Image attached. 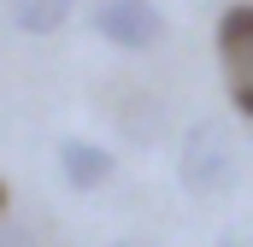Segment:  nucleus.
<instances>
[{
    "instance_id": "obj_5",
    "label": "nucleus",
    "mask_w": 253,
    "mask_h": 247,
    "mask_svg": "<svg viewBox=\"0 0 253 247\" xmlns=\"http://www.w3.org/2000/svg\"><path fill=\"white\" fill-rule=\"evenodd\" d=\"M71 12H77V0H12V24L24 36H53L71 24Z\"/></svg>"
},
{
    "instance_id": "obj_3",
    "label": "nucleus",
    "mask_w": 253,
    "mask_h": 247,
    "mask_svg": "<svg viewBox=\"0 0 253 247\" xmlns=\"http://www.w3.org/2000/svg\"><path fill=\"white\" fill-rule=\"evenodd\" d=\"M94 30L112 47H124V53H147L165 36V12L153 0H100L94 6Z\"/></svg>"
},
{
    "instance_id": "obj_4",
    "label": "nucleus",
    "mask_w": 253,
    "mask_h": 247,
    "mask_svg": "<svg viewBox=\"0 0 253 247\" xmlns=\"http://www.w3.org/2000/svg\"><path fill=\"white\" fill-rule=\"evenodd\" d=\"M59 177L71 188H100L112 177V153L94 147V141H83V135H65L59 141Z\"/></svg>"
},
{
    "instance_id": "obj_6",
    "label": "nucleus",
    "mask_w": 253,
    "mask_h": 247,
    "mask_svg": "<svg viewBox=\"0 0 253 247\" xmlns=\"http://www.w3.org/2000/svg\"><path fill=\"white\" fill-rule=\"evenodd\" d=\"M112 247H147V242H112Z\"/></svg>"
},
{
    "instance_id": "obj_2",
    "label": "nucleus",
    "mask_w": 253,
    "mask_h": 247,
    "mask_svg": "<svg viewBox=\"0 0 253 247\" xmlns=\"http://www.w3.org/2000/svg\"><path fill=\"white\" fill-rule=\"evenodd\" d=\"M218 65H224V82H230V106L242 118H253V6H224Z\"/></svg>"
},
{
    "instance_id": "obj_7",
    "label": "nucleus",
    "mask_w": 253,
    "mask_h": 247,
    "mask_svg": "<svg viewBox=\"0 0 253 247\" xmlns=\"http://www.w3.org/2000/svg\"><path fill=\"white\" fill-rule=\"evenodd\" d=\"M0 212H6V183H0Z\"/></svg>"
},
{
    "instance_id": "obj_1",
    "label": "nucleus",
    "mask_w": 253,
    "mask_h": 247,
    "mask_svg": "<svg viewBox=\"0 0 253 247\" xmlns=\"http://www.w3.org/2000/svg\"><path fill=\"white\" fill-rule=\"evenodd\" d=\"M177 177H183L189 194H218V188H230L236 153H230V135H224L218 124H189L183 153H177Z\"/></svg>"
}]
</instances>
